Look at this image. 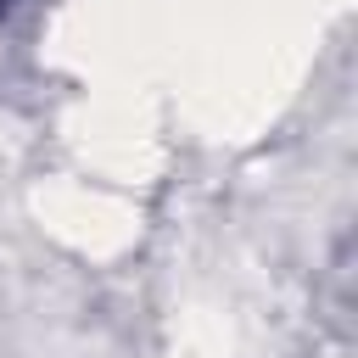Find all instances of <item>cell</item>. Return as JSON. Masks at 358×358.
I'll list each match as a JSON object with an SVG mask.
<instances>
[{
  "instance_id": "1",
  "label": "cell",
  "mask_w": 358,
  "mask_h": 358,
  "mask_svg": "<svg viewBox=\"0 0 358 358\" xmlns=\"http://www.w3.org/2000/svg\"><path fill=\"white\" fill-rule=\"evenodd\" d=\"M0 6H6V0H0Z\"/></svg>"
}]
</instances>
